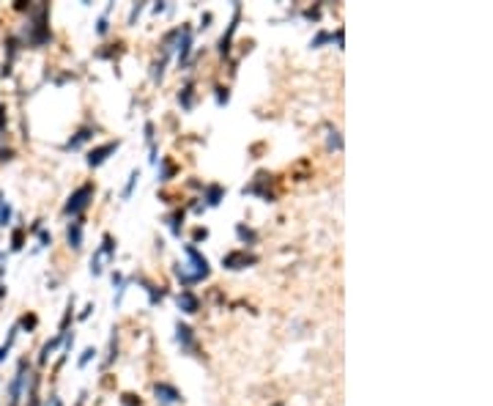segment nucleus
Instances as JSON below:
<instances>
[{
	"instance_id": "nucleus-4",
	"label": "nucleus",
	"mask_w": 493,
	"mask_h": 406,
	"mask_svg": "<svg viewBox=\"0 0 493 406\" xmlns=\"http://www.w3.org/2000/svg\"><path fill=\"white\" fill-rule=\"evenodd\" d=\"M116 148H118V140H116V143H104L102 148H93V151L88 154V165H91V167L102 165V162L107 159V154H112Z\"/></svg>"
},
{
	"instance_id": "nucleus-5",
	"label": "nucleus",
	"mask_w": 493,
	"mask_h": 406,
	"mask_svg": "<svg viewBox=\"0 0 493 406\" xmlns=\"http://www.w3.org/2000/svg\"><path fill=\"white\" fill-rule=\"evenodd\" d=\"M222 263H225L227 269H241L244 263H255V255H247V253H231L222 258Z\"/></svg>"
},
{
	"instance_id": "nucleus-13",
	"label": "nucleus",
	"mask_w": 493,
	"mask_h": 406,
	"mask_svg": "<svg viewBox=\"0 0 493 406\" xmlns=\"http://www.w3.org/2000/svg\"><path fill=\"white\" fill-rule=\"evenodd\" d=\"M93 357H96V351H93V349H85V351H83V357H80V368H85V365L91 362Z\"/></svg>"
},
{
	"instance_id": "nucleus-2",
	"label": "nucleus",
	"mask_w": 493,
	"mask_h": 406,
	"mask_svg": "<svg viewBox=\"0 0 493 406\" xmlns=\"http://www.w3.org/2000/svg\"><path fill=\"white\" fill-rule=\"evenodd\" d=\"M154 392H157V401L162 406H173V403H181V392L173 387V384H165L159 382L157 387H154Z\"/></svg>"
},
{
	"instance_id": "nucleus-16",
	"label": "nucleus",
	"mask_w": 493,
	"mask_h": 406,
	"mask_svg": "<svg viewBox=\"0 0 493 406\" xmlns=\"http://www.w3.org/2000/svg\"><path fill=\"white\" fill-rule=\"evenodd\" d=\"M178 220H181V214H175V217H170V228H173V233H181V225H178Z\"/></svg>"
},
{
	"instance_id": "nucleus-1",
	"label": "nucleus",
	"mask_w": 493,
	"mask_h": 406,
	"mask_svg": "<svg viewBox=\"0 0 493 406\" xmlns=\"http://www.w3.org/2000/svg\"><path fill=\"white\" fill-rule=\"evenodd\" d=\"M91 198H93V187H91V184H83V187L77 189V192L69 195V203H66L63 212H66V214H80V212H83V209L88 206V200H91Z\"/></svg>"
},
{
	"instance_id": "nucleus-7",
	"label": "nucleus",
	"mask_w": 493,
	"mask_h": 406,
	"mask_svg": "<svg viewBox=\"0 0 493 406\" xmlns=\"http://www.w3.org/2000/svg\"><path fill=\"white\" fill-rule=\"evenodd\" d=\"M22 382H25V362L19 365L17 379H14V384H11V406H17V401H19V392H22Z\"/></svg>"
},
{
	"instance_id": "nucleus-15",
	"label": "nucleus",
	"mask_w": 493,
	"mask_h": 406,
	"mask_svg": "<svg viewBox=\"0 0 493 406\" xmlns=\"http://www.w3.org/2000/svg\"><path fill=\"white\" fill-rule=\"evenodd\" d=\"M239 236H241V239H249V242L255 239V233H252V231H247L244 225H239Z\"/></svg>"
},
{
	"instance_id": "nucleus-14",
	"label": "nucleus",
	"mask_w": 493,
	"mask_h": 406,
	"mask_svg": "<svg viewBox=\"0 0 493 406\" xmlns=\"http://www.w3.org/2000/svg\"><path fill=\"white\" fill-rule=\"evenodd\" d=\"M181 101H184V107H192V85L184 88V96H181Z\"/></svg>"
},
{
	"instance_id": "nucleus-17",
	"label": "nucleus",
	"mask_w": 493,
	"mask_h": 406,
	"mask_svg": "<svg viewBox=\"0 0 493 406\" xmlns=\"http://www.w3.org/2000/svg\"><path fill=\"white\" fill-rule=\"evenodd\" d=\"M96 30H99V33H107V19H104V17H102V19H99V25H96Z\"/></svg>"
},
{
	"instance_id": "nucleus-11",
	"label": "nucleus",
	"mask_w": 493,
	"mask_h": 406,
	"mask_svg": "<svg viewBox=\"0 0 493 406\" xmlns=\"http://www.w3.org/2000/svg\"><path fill=\"white\" fill-rule=\"evenodd\" d=\"M219 195H222V187L219 184H211V187H208V206H217V203H219Z\"/></svg>"
},
{
	"instance_id": "nucleus-3",
	"label": "nucleus",
	"mask_w": 493,
	"mask_h": 406,
	"mask_svg": "<svg viewBox=\"0 0 493 406\" xmlns=\"http://www.w3.org/2000/svg\"><path fill=\"white\" fill-rule=\"evenodd\" d=\"M184 253H186V258L195 263V269H198L195 275H198V277H206V275H208V261H206V255H200L192 245H186V247H184Z\"/></svg>"
},
{
	"instance_id": "nucleus-8",
	"label": "nucleus",
	"mask_w": 493,
	"mask_h": 406,
	"mask_svg": "<svg viewBox=\"0 0 493 406\" xmlns=\"http://www.w3.org/2000/svg\"><path fill=\"white\" fill-rule=\"evenodd\" d=\"M69 245L74 250L83 247V222H71L69 225Z\"/></svg>"
},
{
	"instance_id": "nucleus-9",
	"label": "nucleus",
	"mask_w": 493,
	"mask_h": 406,
	"mask_svg": "<svg viewBox=\"0 0 493 406\" xmlns=\"http://www.w3.org/2000/svg\"><path fill=\"white\" fill-rule=\"evenodd\" d=\"M189 50H192V33H189V28H184V36H181V44H178V63H184Z\"/></svg>"
},
{
	"instance_id": "nucleus-10",
	"label": "nucleus",
	"mask_w": 493,
	"mask_h": 406,
	"mask_svg": "<svg viewBox=\"0 0 493 406\" xmlns=\"http://www.w3.org/2000/svg\"><path fill=\"white\" fill-rule=\"evenodd\" d=\"M175 332H178V343H184V349H192V329L186 324H175Z\"/></svg>"
},
{
	"instance_id": "nucleus-6",
	"label": "nucleus",
	"mask_w": 493,
	"mask_h": 406,
	"mask_svg": "<svg viewBox=\"0 0 493 406\" xmlns=\"http://www.w3.org/2000/svg\"><path fill=\"white\" fill-rule=\"evenodd\" d=\"M178 308L184 310V313H198L200 302H198V296H195L192 291H181V296H178Z\"/></svg>"
},
{
	"instance_id": "nucleus-12",
	"label": "nucleus",
	"mask_w": 493,
	"mask_h": 406,
	"mask_svg": "<svg viewBox=\"0 0 493 406\" xmlns=\"http://www.w3.org/2000/svg\"><path fill=\"white\" fill-rule=\"evenodd\" d=\"M137 179H140V171H132L129 173V181H126V187H124V198H129V195H132V189H134V184H137Z\"/></svg>"
}]
</instances>
